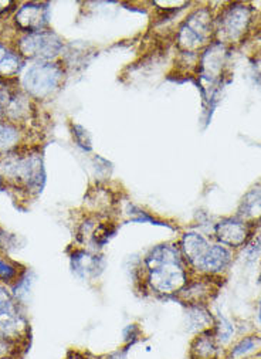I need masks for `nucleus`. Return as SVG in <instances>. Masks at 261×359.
Segmentation results:
<instances>
[{"label": "nucleus", "instance_id": "nucleus-17", "mask_svg": "<svg viewBox=\"0 0 261 359\" xmlns=\"http://www.w3.org/2000/svg\"><path fill=\"white\" fill-rule=\"evenodd\" d=\"M261 352V332L253 331L241 334L226 349V359H253Z\"/></svg>", "mask_w": 261, "mask_h": 359}, {"label": "nucleus", "instance_id": "nucleus-5", "mask_svg": "<svg viewBox=\"0 0 261 359\" xmlns=\"http://www.w3.org/2000/svg\"><path fill=\"white\" fill-rule=\"evenodd\" d=\"M0 337L27 349L30 324L11 287L0 283Z\"/></svg>", "mask_w": 261, "mask_h": 359}, {"label": "nucleus", "instance_id": "nucleus-23", "mask_svg": "<svg viewBox=\"0 0 261 359\" xmlns=\"http://www.w3.org/2000/svg\"><path fill=\"white\" fill-rule=\"evenodd\" d=\"M22 138L19 127L11 121L0 123V156L18 149Z\"/></svg>", "mask_w": 261, "mask_h": 359}, {"label": "nucleus", "instance_id": "nucleus-20", "mask_svg": "<svg viewBox=\"0 0 261 359\" xmlns=\"http://www.w3.org/2000/svg\"><path fill=\"white\" fill-rule=\"evenodd\" d=\"M219 346L226 352V349L236 341V338L240 335L239 327L227 317L218 314L215 327L212 330Z\"/></svg>", "mask_w": 261, "mask_h": 359}, {"label": "nucleus", "instance_id": "nucleus-21", "mask_svg": "<svg viewBox=\"0 0 261 359\" xmlns=\"http://www.w3.org/2000/svg\"><path fill=\"white\" fill-rule=\"evenodd\" d=\"M4 112H5V116L13 124L18 121H23L25 118H29L30 97L22 90L15 91L11 101L4 108Z\"/></svg>", "mask_w": 261, "mask_h": 359}, {"label": "nucleus", "instance_id": "nucleus-7", "mask_svg": "<svg viewBox=\"0 0 261 359\" xmlns=\"http://www.w3.org/2000/svg\"><path fill=\"white\" fill-rule=\"evenodd\" d=\"M64 41L53 30L23 34L18 41V53L30 62H55L62 53Z\"/></svg>", "mask_w": 261, "mask_h": 359}, {"label": "nucleus", "instance_id": "nucleus-24", "mask_svg": "<svg viewBox=\"0 0 261 359\" xmlns=\"http://www.w3.org/2000/svg\"><path fill=\"white\" fill-rule=\"evenodd\" d=\"M125 215L128 216L129 222H135V223H151V224H158V226H168L163 222H159L158 219H155L152 215H149L148 212L134 206L129 205L128 209L125 210Z\"/></svg>", "mask_w": 261, "mask_h": 359}, {"label": "nucleus", "instance_id": "nucleus-15", "mask_svg": "<svg viewBox=\"0 0 261 359\" xmlns=\"http://www.w3.org/2000/svg\"><path fill=\"white\" fill-rule=\"evenodd\" d=\"M185 325L186 331L193 337L206 331H212L215 327L216 316L212 313L209 306H185Z\"/></svg>", "mask_w": 261, "mask_h": 359}, {"label": "nucleus", "instance_id": "nucleus-14", "mask_svg": "<svg viewBox=\"0 0 261 359\" xmlns=\"http://www.w3.org/2000/svg\"><path fill=\"white\" fill-rule=\"evenodd\" d=\"M48 5L36 2L22 5L13 16L16 27L25 34L46 30L48 25Z\"/></svg>", "mask_w": 261, "mask_h": 359}, {"label": "nucleus", "instance_id": "nucleus-22", "mask_svg": "<svg viewBox=\"0 0 261 359\" xmlns=\"http://www.w3.org/2000/svg\"><path fill=\"white\" fill-rule=\"evenodd\" d=\"M26 271L27 270L22 264L12 260L0 250V283L12 288L16 283L20 281Z\"/></svg>", "mask_w": 261, "mask_h": 359}, {"label": "nucleus", "instance_id": "nucleus-11", "mask_svg": "<svg viewBox=\"0 0 261 359\" xmlns=\"http://www.w3.org/2000/svg\"><path fill=\"white\" fill-rule=\"evenodd\" d=\"M220 288V280L205 276H192L187 284L178 294L176 300L185 306H209Z\"/></svg>", "mask_w": 261, "mask_h": 359}, {"label": "nucleus", "instance_id": "nucleus-27", "mask_svg": "<svg viewBox=\"0 0 261 359\" xmlns=\"http://www.w3.org/2000/svg\"><path fill=\"white\" fill-rule=\"evenodd\" d=\"M25 351L20 345L0 337V358H22Z\"/></svg>", "mask_w": 261, "mask_h": 359}, {"label": "nucleus", "instance_id": "nucleus-31", "mask_svg": "<svg viewBox=\"0 0 261 359\" xmlns=\"http://www.w3.org/2000/svg\"><path fill=\"white\" fill-rule=\"evenodd\" d=\"M255 323L258 327V332H261V295L257 302V310H255Z\"/></svg>", "mask_w": 261, "mask_h": 359}, {"label": "nucleus", "instance_id": "nucleus-13", "mask_svg": "<svg viewBox=\"0 0 261 359\" xmlns=\"http://www.w3.org/2000/svg\"><path fill=\"white\" fill-rule=\"evenodd\" d=\"M70 267L73 274L80 280L93 281L102 274L105 260L100 252H93L77 246L70 255Z\"/></svg>", "mask_w": 261, "mask_h": 359}, {"label": "nucleus", "instance_id": "nucleus-2", "mask_svg": "<svg viewBox=\"0 0 261 359\" xmlns=\"http://www.w3.org/2000/svg\"><path fill=\"white\" fill-rule=\"evenodd\" d=\"M0 177L6 184L26 191L40 194L46 184V172L41 154L36 151H12L0 158Z\"/></svg>", "mask_w": 261, "mask_h": 359}, {"label": "nucleus", "instance_id": "nucleus-4", "mask_svg": "<svg viewBox=\"0 0 261 359\" xmlns=\"http://www.w3.org/2000/svg\"><path fill=\"white\" fill-rule=\"evenodd\" d=\"M215 40V18L210 8L193 11L178 27L176 44L180 53L194 54Z\"/></svg>", "mask_w": 261, "mask_h": 359}, {"label": "nucleus", "instance_id": "nucleus-1", "mask_svg": "<svg viewBox=\"0 0 261 359\" xmlns=\"http://www.w3.org/2000/svg\"><path fill=\"white\" fill-rule=\"evenodd\" d=\"M192 276L176 242L159 243L142 259L141 284L154 297L176 298Z\"/></svg>", "mask_w": 261, "mask_h": 359}, {"label": "nucleus", "instance_id": "nucleus-8", "mask_svg": "<svg viewBox=\"0 0 261 359\" xmlns=\"http://www.w3.org/2000/svg\"><path fill=\"white\" fill-rule=\"evenodd\" d=\"M257 226L234 216H226L213 223L210 237L215 242L232 249L233 252L241 250L255 234Z\"/></svg>", "mask_w": 261, "mask_h": 359}, {"label": "nucleus", "instance_id": "nucleus-6", "mask_svg": "<svg viewBox=\"0 0 261 359\" xmlns=\"http://www.w3.org/2000/svg\"><path fill=\"white\" fill-rule=\"evenodd\" d=\"M253 18L254 11L248 5L233 4L225 8L215 19V40L227 47L243 41L250 32Z\"/></svg>", "mask_w": 261, "mask_h": 359}, {"label": "nucleus", "instance_id": "nucleus-28", "mask_svg": "<svg viewBox=\"0 0 261 359\" xmlns=\"http://www.w3.org/2000/svg\"><path fill=\"white\" fill-rule=\"evenodd\" d=\"M244 252L246 262H255L261 256V241L255 234L253 236L251 241L241 249Z\"/></svg>", "mask_w": 261, "mask_h": 359}, {"label": "nucleus", "instance_id": "nucleus-33", "mask_svg": "<svg viewBox=\"0 0 261 359\" xmlns=\"http://www.w3.org/2000/svg\"><path fill=\"white\" fill-rule=\"evenodd\" d=\"M257 44H258V48H260V51H261V34L257 37ZM261 54V53H260Z\"/></svg>", "mask_w": 261, "mask_h": 359}, {"label": "nucleus", "instance_id": "nucleus-3", "mask_svg": "<svg viewBox=\"0 0 261 359\" xmlns=\"http://www.w3.org/2000/svg\"><path fill=\"white\" fill-rule=\"evenodd\" d=\"M65 80V70L57 62H34L26 66L20 86L30 98L43 101L55 95Z\"/></svg>", "mask_w": 261, "mask_h": 359}, {"label": "nucleus", "instance_id": "nucleus-34", "mask_svg": "<svg viewBox=\"0 0 261 359\" xmlns=\"http://www.w3.org/2000/svg\"><path fill=\"white\" fill-rule=\"evenodd\" d=\"M0 359H20V358H0Z\"/></svg>", "mask_w": 261, "mask_h": 359}, {"label": "nucleus", "instance_id": "nucleus-35", "mask_svg": "<svg viewBox=\"0 0 261 359\" xmlns=\"http://www.w3.org/2000/svg\"><path fill=\"white\" fill-rule=\"evenodd\" d=\"M0 187H2V177H0Z\"/></svg>", "mask_w": 261, "mask_h": 359}, {"label": "nucleus", "instance_id": "nucleus-16", "mask_svg": "<svg viewBox=\"0 0 261 359\" xmlns=\"http://www.w3.org/2000/svg\"><path fill=\"white\" fill-rule=\"evenodd\" d=\"M189 359H216L225 356L212 331L193 335L187 348Z\"/></svg>", "mask_w": 261, "mask_h": 359}, {"label": "nucleus", "instance_id": "nucleus-29", "mask_svg": "<svg viewBox=\"0 0 261 359\" xmlns=\"http://www.w3.org/2000/svg\"><path fill=\"white\" fill-rule=\"evenodd\" d=\"M64 359H98V355L91 353L90 351H84V349H70L65 355Z\"/></svg>", "mask_w": 261, "mask_h": 359}, {"label": "nucleus", "instance_id": "nucleus-32", "mask_svg": "<svg viewBox=\"0 0 261 359\" xmlns=\"http://www.w3.org/2000/svg\"><path fill=\"white\" fill-rule=\"evenodd\" d=\"M4 116H5V112H4V108H2V105H0V123L4 121Z\"/></svg>", "mask_w": 261, "mask_h": 359}, {"label": "nucleus", "instance_id": "nucleus-18", "mask_svg": "<svg viewBox=\"0 0 261 359\" xmlns=\"http://www.w3.org/2000/svg\"><path fill=\"white\" fill-rule=\"evenodd\" d=\"M26 67L25 58L6 44L0 43V80L11 81L20 76Z\"/></svg>", "mask_w": 261, "mask_h": 359}, {"label": "nucleus", "instance_id": "nucleus-19", "mask_svg": "<svg viewBox=\"0 0 261 359\" xmlns=\"http://www.w3.org/2000/svg\"><path fill=\"white\" fill-rule=\"evenodd\" d=\"M236 215L254 226L261 224V187L251 188L243 196Z\"/></svg>", "mask_w": 261, "mask_h": 359}, {"label": "nucleus", "instance_id": "nucleus-26", "mask_svg": "<svg viewBox=\"0 0 261 359\" xmlns=\"http://www.w3.org/2000/svg\"><path fill=\"white\" fill-rule=\"evenodd\" d=\"M72 134H73V140L74 142L83 149V151H87L90 152L93 149V145H91V137L90 134L87 133V130L79 124H72Z\"/></svg>", "mask_w": 261, "mask_h": 359}, {"label": "nucleus", "instance_id": "nucleus-25", "mask_svg": "<svg viewBox=\"0 0 261 359\" xmlns=\"http://www.w3.org/2000/svg\"><path fill=\"white\" fill-rule=\"evenodd\" d=\"M144 338V332L138 324H128L122 331V346L130 349Z\"/></svg>", "mask_w": 261, "mask_h": 359}, {"label": "nucleus", "instance_id": "nucleus-12", "mask_svg": "<svg viewBox=\"0 0 261 359\" xmlns=\"http://www.w3.org/2000/svg\"><path fill=\"white\" fill-rule=\"evenodd\" d=\"M212 242L213 238L209 234H205L203 231L196 229L186 230L179 236L176 245L190 273L196 267V264L201 262Z\"/></svg>", "mask_w": 261, "mask_h": 359}, {"label": "nucleus", "instance_id": "nucleus-10", "mask_svg": "<svg viewBox=\"0 0 261 359\" xmlns=\"http://www.w3.org/2000/svg\"><path fill=\"white\" fill-rule=\"evenodd\" d=\"M227 46L213 40L199 55L198 72L202 84L215 86L223 77V70L227 62Z\"/></svg>", "mask_w": 261, "mask_h": 359}, {"label": "nucleus", "instance_id": "nucleus-36", "mask_svg": "<svg viewBox=\"0 0 261 359\" xmlns=\"http://www.w3.org/2000/svg\"><path fill=\"white\" fill-rule=\"evenodd\" d=\"M216 359H226V358H225V356H222V358H216Z\"/></svg>", "mask_w": 261, "mask_h": 359}, {"label": "nucleus", "instance_id": "nucleus-30", "mask_svg": "<svg viewBox=\"0 0 261 359\" xmlns=\"http://www.w3.org/2000/svg\"><path fill=\"white\" fill-rule=\"evenodd\" d=\"M128 352L129 349L121 346L116 351L104 353V355H98V359H128Z\"/></svg>", "mask_w": 261, "mask_h": 359}, {"label": "nucleus", "instance_id": "nucleus-9", "mask_svg": "<svg viewBox=\"0 0 261 359\" xmlns=\"http://www.w3.org/2000/svg\"><path fill=\"white\" fill-rule=\"evenodd\" d=\"M234 259L236 252L213 241L201 262L192 270V274L223 280L226 273H229V270L232 269Z\"/></svg>", "mask_w": 261, "mask_h": 359}]
</instances>
